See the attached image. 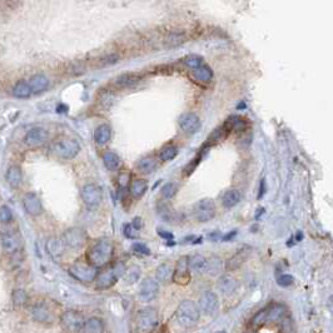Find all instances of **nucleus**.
Here are the masks:
<instances>
[{
  "label": "nucleus",
  "mask_w": 333,
  "mask_h": 333,
  "mask_svg": "<svg viewBox=\"0 0 333 333\" xmlns=\"http://www.w3.org/2000/svg\"><path fill=\"white\" fill-rule=\"evenodd\" d=\"M114 254V246L109 239H99L86 252V259L94 268L105 267L110 263Z\"/></svg>",
  "instance_id": "obj_1"
},
{
  "label": "nucleus",
  "mask_w": 333,
  "mask_h": 333,
  "mask_svg": "<svg viewBox=\"0 0 333 333\" xmlns=\"http://www.w3.org/2000/svg\"><path fill=\"white\" fill-rule=\"evenodd\" d=\"M176 318L183 327H192L200 321V311L193 300H184L177 307Z\"/></svg>",
  "instance_id": "obj_2"
},
{
  "label": "nucleus",
  "mask_w": 333,
  "mask_h": 333,
  "mask_svg": "<svg viewBox=\"0 0 333 333\" xmlns=\"http://www.w3.org/2000/svg\"><path fill=\"white\" fill-rule=\"evenodd\" d=\"M285 313V307L281 303L271 304V306L266 307V308L261 309L256 315L253 316L250 319V324L253 327H262L267 323L271 322H277L282 318Z\"/></svg>",
  "instance_id": "obj_3"
},
{
  "label": "nucleus",
  "mask_w": 333,
  "mask_h": 333,
  "mask_svg": "<svg viewBox=\"0 0 333 333\" xmlns=\"http://www.w3.org/2000/svg\"><path fill=\"white\" fill-rule=\"evenodd\" d=\"M51 153L62 159H73L81 152V146L75 139L62 137L54 140L50 148Z\"/></svg>",
  "instance_id": "obj_4"
},
{
  "label": "nucleus",
  "mask_w": 333,
  "mask_h": 333,
  "mask_svg": "<svg viewBox=\"0 0 333 333\" xmlns=\"http://www.w3.org/2000/svg\"><path fill=\"white\" fill-rule=\"evenodd\" d=\"M159 323L158 313L154 308H143L138 311L134 318L135 330L139 333H150Z\"/></svg>",
  "instance_id": "obj_5"
},
{
  "label": "nucleus",
  "mask_w": 333,
  "mask_h": 333,
  "mask_svg": "<svg viewBox=\"0 0 333 333\" xmlns=\"http://www.w3.org/2000/svg\"><path fill=\"white\" fill-rule=\"evenodd\" d=\"M69 274H70L74 280L79 281L82 283H90L95 281L98 276L97 268L90 266L89 263H84V262H75L74 265L69 267Z\"/></svg>",
  "instance_id": "obj_6"
},
{
  "label": "nucleus",
  "mask_w": 333,
  "mask_h": 333,
  "mask_svg": "<svg viewBox=\"0 0 333 333\" xmlns=\"http://www.w3.org/2000/svg\"><path fill=\"white\" fill-rule=\"evenodd\" d=\"M64 247L71 250H78L84 247L86 242L85 232L81 228H69L62 235Z\"/></svg>",
  "instance_id": "obj_7"
},
{
  "label": "nucleus",
  "mask_w": 333,
  "mask_h": 333,
  "mask_svg": "<svg viewBox=\"0 0 333 333\" xmlns=\"http://www.w3.org/2000/svg\"><path fill=\"white\" fill-rule=\"evenodd\" d=\"M84 316L78 311H66L60 317V324L62 327L69 333L81 332L84 326Z\"/></svg>",
  "instance_id": "obj_8"
},
{
  "label": "nucleus",
  "mask_w": 333,
  "mask_h": 333,
  "mask_svg": "<svg viewBox=\"0 0 333 333\" xmlns=\"http://www.w3.org/2000/svg\"><path fill=\"white\" fill-rule=\"evenodd\" d=\"M82 200H83L84 204L88 208H95L100 204L103 196H101V190L98 185L95 184H85L82 188L81 192Z\"/></svg>",
  "instance_id": "obj_9"
},
{
  "label": "nucleus",
  "mask_w": 333,
  "mask_h": 333,
  "mask_svg": "<svg viewBox=\"0 0 333 333\" xmlns=\"http://www.w3.org/2000/svg\"><path fill=\"white\" fill-rule=\"evenodd\" d=\"M193 214L196 219L200 222H209L216 216V205H214L213 200H202L196 203Z\"/></svg>",
  "instance_id": "obj_10"
},
{
  "label": "nucleus",
  "mask_w": 333,
  "mask_h": 333,
  "mask_svg": "<svg viewBox=\"0 0 333 333\" xmlns=\"http://www.w3.org/2000/svg\"><path fill=\"white\" fill-rule=\"evenodd\" d=\"M48 138H49V134H48L47 129L42 128V127H35L25 134L24 143L29 148H39L48 142Z\"/></svg>",
  "instance_id": "obj_11"
},
{
  "label": "nucleus",
  "mask_w": 333,
  "mask_h": 333,
  "mask_svg": "<svg viewBox=\"0 0 333 333\" xmlns=\"http://www.w3.org/2000/svg\"><path fill=\"white\" fill-rule=\"evenodd\" d=\"M139 297L140 300H144V302H150V300H154L155 297L159 293V284H158V281L152 278V277H147L142 281L139 285Z\"/></svg>",
  "instance_id": "obj_12"
},
{
  "label": "nucleus",
  "mask_w": 333,
  "mask_h": 333,
  "mask_svg": "<svg viewBox=\"0 0 333 333\" xmlns=\"http://www.w3.org/2000/svg\"><path fill=\"white\" fill-rule=\"evenodd\" d=\"M198 308L205 315H214L219 308V300L218 296L212 291H205L198 300Z\"/></svg>",
  "instance_id": "obj_13"
},
{
  "label": "nucleus",
  "mask_w": 333,
  "mask_h": 333,
  "mask_svg": "<svg viewBox=\"0 0 333 333\" xmlns=\"http://www.w3.org/2000/svg\"><path fill=\"white\" fill-rule=\"evenodd\" d=\"M172 281L179 285H185L190 281V271L188 267V257H181L177 261L174 271H173Z\"/></svg>",
  "instance_id": "obj_14"
},
{
  "label": "nucleus",
  "mask_w": 333,
  "mask_h": 333,
  "mask_svg": "<svg viewBox=\"0 0 333 333\" xmlns=\"http://www.w3.org/2000/svg\"><path fill=\"white\" fill-rule=\"evenodd\" d=\"M120 272L122 271L119 269V267H114V268H108V269H105V271L98 273V276H97V278H95L97 287L100 289L110 288L112 285L117 283L119 276H120Z\"/></svg>",
  "instance_id": "obj_15"
},
{
  "label": "nucleus",
  "mask_w": 333,
  "mask_h": 333,
  "mask_svg": "<svg viewBox=\"0 0 333 333\" xmlns=\"http://www.w3.org/2000/svg\"><path fill=\"white\" fill-rule=\"evenodd\" d=\"M179 128L187 134H194L200 129V119L194 113L182 114L178 119Z\"/></svg>",
  "instance_id": "obj_16"
},
{
  "label": "nucleus",
  "mask_w": 333,
  "mask_h": 333,
  "mask_svg": "<svg viewBox=\"0 0 333 333\" xmlns=\"http://www.w3.org/2000/svg\"><path fill=\"white\" fill-rule=\"evenodd\" d=\"M1 246L6 253L15 254L20 250L21 237L15 232H6L1 235Z\"/></svg>",
  "instance_id": "obj_17"
},
{
  "label": "nucleus",
  "mask_w": 333,
  "mask_h": 333,
  "mask_svg": "<svg viewBox=\"0 0 333 333\" xmlns=\"http://www.w3.org/2000/svg\"><path fill=\"white\" fill-rule=\"evenodd\" d=\"M21 202H23V207L25 209V212L28 214H30V216L35 217V216H39L43 212L42 202H40L39 197L35 193H32V192L25 193Z\"/></svg>",
  "instance_id": "obj_18"
},
{
  "label": "nucleus",
  "mask_w": 333,
  "mask_h": 333,
  "mask_svg": "<svg viewBox=\"0 0 333 333\" xmlns=\"http://www.w3.org/2000/svg\"><path fill=\"white\" fill-rule=\"evenodd\" d=\"M32 317L38 323H53L54 315L45 303H36L32 308Z\"/></svg>",
  "instance_id": "obj_19"
},
{
  "label": "nucleus",
  "mask_w": 333,
  "mask_h": 333,
  "mask_svg": "<svg viewBox=\"0 0 333 333\" xmlns=\"http://www.w3.org/2000/svg\"><path fill=\"white\" fill-rule=\"evenodd\" d=\"M189 77L196 83L204 85V84H208L212 82V79H213V71H212V69L208 66L202 64L198 68L192 69L189 71Z\"/></svg>",
  "instance_id": "obj_20"
},
{
  "label": "nucleus",
  "mask_w": 333,
  "mask_h": 333,
  "mask_svg": "<svg viewBox=\"0 0 333 333\" xmlns=\"http://www.w3.org/2000/svg\"><path fill=\"white\" fill-rule=\"evenodd\" d=\"M45 248H47L48 254L55 262H59L62 259L63 254H64V250H66L62 239H59L57 237L49 238L47 241V244H45Z\"/></svg>",
  "instance_id": "obj_21"
},
{
  "label": "nucleus",
  "mask_w": 333,
  "mask_h": 333,
  "mask_svg": "<svg viewBox=\"0 0 333 333\" xmlns=\"http://www.w3.org/2000/svg\"><path fill=\"white\" fill-rule=\"evenodd\" d=\"M250 250L248 248H242V250H238L237 253H234L228 261L226 262V269L227 271H237L238 268L243 265L244 262L247 261V258L250 257Z\"/></svg>",
  "instance_id": "obj_22"
},
{
  "label": "nucleus",
  "mask_w": 333,
  "mask_h": 333,
  "mask_svg": "<svg viewBox=\"0 0 333 333\" xmlns=\"http://www.w3.org/2000/svg\"><path fill=\"white\" fill-rule=\"evenodd\" d=\"M217 287L223 295L231 296L233 295L238 288V281L234 277L229 276V274H224L218 280Z\"/></svg>",
  "instance_id": "obj_23"
},
{
  "label": "nucleus",
  "mask_w": 333,
  "mask_h": 333,
  "mask_svg": "<svg viewBox=\"0 0 333 333\" xmlns=\"http://www.w3.org/2000/svg\"><path fill=\"white\" fill-rule=\"evenodd\" d=\"M207 266H208V259L203 257L202 254H194V256L188 257V267H189L190 272L203 274L207 272Z\"/></svg>",
  "instance_id": "obj_24"
},
{
  "label": "nucleus",
  "mask_w": 333,
  "mask_h": 333,
  "mask_svg": "<svg viewBox=\"0 0 333 333\" xmlns=\"http://www.w3.org/2000/svg\"><path fill=\"white\" fill-rule=\"evenodd\" d=\"M32 94H40L49 86V79L44 74H35L28 81Z\"/></svg>",
  "instance_id": "obj_25"
},
{
  "label": "nucleus",
  "mask_w": 333,
  "mask_h": 333,
  "mask_svg": "<svg viewBox=\"0 0 333 333\" xmlns=\"http://www.w3.org/2000/svg\"><path fill=\"white\" fill-rule=\"evenodd\" d=\"M5 179L8 182V184L12 188H18L20 185L21 181H23V173H21L20 166H10L6 170Z\"/></svg>",
  "instance_id": "obj_26"
},
{
  "label": "nucleus",
  "mask_w": 333,
  "mask_h": 333,
  "mask_svg": "<svg viewBox=\"0 0 333 333\" xmlns=\"http://www.w3.org/2000/svg\"><path fill=\"white\" fill-rule=\"evenodd\" d=\"M112 138V129L109 125L100 124L94 131V142L98 146H104Z\"/></svg>",
  "instance_id": "obj_27"
},
{
  "label": "nucleus",
  "mask_w": 333,
  "mask_h": 333,
  "mask_svg": "<svg viewBox=\"0 0 333 333\" xmlns=\"http://www.w3.org/2000/svg\"><path fill=\"white\" fill-rule=\"evenodd\" d=\"M82 333H104V323L98 317H90L84 322Z\"/></svg>",
  "instance_id": "obj_28"
},
{
  "label": "nucleus",
  "mask_w": 333,
  "mask_h": 333,
  "mask_svg": "<svg viewBox=\"0 0 333 333\" xmlns=\"http://www.w3.org/2000/svg\"><path fill=\"white\" fill-rule=\"evenodd\" d=\"M157 168V159L153 155H147L137 163V169L142 174H150Z\"/></svg>",
  "instance_id": "obj_29"
},
{
  "label": "nucleus",
  "mask_w": 333,
  "mask_h": 333,
  "mask_svg": "<svg viewBox=\"0 0 333 333\" xmlns=\"http://www.w3.org/2000/svg\"><path fill=\"white\" fill-rule=\"evenodd\" d=\"M173 271H174V267L170 263H162L155 271V280L163 283L170 282L173 277Z\"/></svg>",
  "instance_id": "obj_30"
},
{
  "label": "nucleus",
  "mask_w": 333,
  "mask_h": 333,
  "mask_svg": "<svg viewBox=\"0 0 333 333\" xmlns=\"http://www.w3.org/2000/svg\"><path fill=\"white\" fill-rule=\"evenodd\" d=\"M139 81V74H137V73H135V74H134V73H127V74L119 75L116 79V82H114V85H116L117 88H122L123 89V88H128V86L137 84Z\"/></svg>",
  "instance_id": "obj_31"
},
{
  "label": "nucleus",
  "mask_w": 333,
  "mask_h": 333,
  "mask_svg": "<svg viewBox=\"0 0 333 333\" xmlns=\"http://www.w3.org/2000/svg\"><path fill=\"white\" fill-rule=\"evenodd\" d=\"M241 193L239 190L237 189H228L227 192H224V194L222 196V204L226 207V208H233L238 203L241 202Z\"/></svg>",
  "instance_id": "obj_32"
},
{
  "label": "nucleus",
  "mask_w": 333,
  "mask_h": 333,
  "mask_svg": "<svg viewBox=\"0 0 333 333\" xmlns=\"http://www.w3.org/2000/svg\"><path fill=\"white\" fill-rule=\"evenodd\" d=\"M103 163L107 166V169L110 172H114L120 166V158L118 157V154L112 150H107V152L103 154Z\"/></svg>",
  "instance_id": "obj_33"
},
{
  "label": "nucleus",
  "mask_w": 333,
  "mask_h": 333,
  "mask_svg": "<svg viewBox=\"0 0 333 333\" xmlns=\"http://www.w3.org/2000/svg\"><path fill=\"white\" fill-rule=\"evenodd\" d=\"M13 95H14L15 98L27 99L29 98L30 95L33 94H32V90H30V86L29 84H28V82L21 81L18 82V83L14 85V88H13Z\"/></svg>",
  "instance_id": "obj_34"
},
{
  "label": "nucleus",
  "mask_w": 333,
  "mask_h": 333,
  "mask_svg": "<svg viewBox=\"0 0 333 333\" xmlns=\"http://www.w3.org/2000/svg\"><path fill=\"white\" fill-rule=\"evenodd\" d=\"M147 189H148V183L146 181H143V179L133 181L131 183V188H129L132 197H134V198H140L143 194L146 193Z\"/></svg>",
  "instance_id": "obj_35"
},
{
  "label": "nucleus",
  "mask_w": 333,
  "mask_h": 333,
  "mask_svg": "<svg viewBox=\"0 0 333 333\" xmlns=\"http://www.w3.org/2000/svg\"><path fill=\"white\" fill-rule=\"evenodd\" d=\"M222 271H223V261L219 257H212L211 259H208V266H207L205 273L211 274V276H217Z\"/></svg>",
  "instance_id": "obj_36"
},
{
  "label": "nucleus",
  "mask_w": 333,
  "mask_h": 333,
  "mask_svg": "<svg viewBox=\"0 0 333 333\" xmlns=\"http://www.w3.org/2000/svg\"><path fill=\"white\" fill-rule=\"evenodd\" d=\"M177 154H178V148L176 146H173V144H168V146H164L161 149L159 158L163 162H169L172 159H174L177 157Z\"/></svg>",
  "instance_id": "obj_37"
},
{
  "label": "nucleus",
  "mask_w": 333,
  "mask_h": 333,
  "mask_svg": "<svg viewBox=\"0 0 333 333\" xmlns=\"http://www.w3.org/2000/svg\"><path fill=\"white\" fill-rule=\"evenodd\" d=\"M12 300H13V303H14V306L23 307L28 303V300H29V296H28V293L24 291V289H20V288L14 289L12 293Z\"/></svg>",
  "instance_id": "obj_38"
},
{
  "label": "nucleus",
  "mask_w": 333,
  "mask_h": 333,
  "mask_svg": "<svg viewBox=\"0 0 333 333\" xmlns=\"http://www.w3.org/2000/svg\"><path fill=\"white\" fill-rule=\"evenodd\" d=\"M140 273H142V271H140V268L138 266H132L125 271L124 280L127 281L128 284H133L140 278Z\"/></svg>",
  "instance_id": "obj_39"
},
{
  "label": "nucleus",
  "mask_w": 333,
  "mask_h": 333,
  "mask_svg": "<svg viewBox=\"0 0 333 333\" xmlns=\"http://www.w3.org/2000/svg\"><path fill=\"white\" fill-rule=\"evenodd\" d=\"M183 63H184V66H187L188 68L192 70V69H196V68H198V67L202 66L203 59H202V57H200V55L190 54V55H188V57H185L184 59H183Z\"/></svg>",
  "instance_id": "obj_40"
},
{
  "label": "nucleus",
  "mask_w": 333,
  "mask_h": 333,
  "mask_svg": "<svg viewBox=\"0 0 333 333\" xmlns=\"http://www.w3.org/2000/svg\"><path fill=\"white\" fill-rule=\"evenodd\" d=\"M13 220V212L8 205H1L0 207V223L8 224Z\"/></svg>",
  "instance_id": "obj_41"
},
{
  "label": "nucleus",
  "mask_w": 333,
  "mask_h": 333,
  "mask_svg": "<svg viewBox=\"0 0 333 333\" xmlns=\"http://www.w3.org/2000/svg\"><path fill=\"white\" fill-rule=\"evenodd\" d=\"M177 193V184L174 183H166L163 188H162V197L164 200H172L173 197Z\"/></svg>",
  "instance_id": "obj_42"
},
{
  "label": "nucleus",
  "mask_w": 333,
  "mask_h": 333,
  "mask_svg": "<svg viewBox=\"0 0 333 333\" xmlns=\"http://www.w3.org/2000/svg\"><path fill=\"white\" fill-rule=\"evenodd\" d=\"M277 283L281 287H289L295 283V278L291 274H281L278 278H277Z\"/></svg>",
  "instance_id": "obj_43"
},
{
  "label": "nucleus",
  "mask_w": 333,
  "mask_h": 333,
  "mask_svg": "<svg viewBox=\"0 0 333 333\" xmlns=\"http://www.w3.org/2000/svg\"><path fill=\"white\" fill-rule=\"evenodd\" d=\"M132 250L134 253H138V254H142V256H148L150 254V250L147 247L146 244L143 243H134L132 246Z\"/></svg>",
  "instance_id": "obj_44"
},
{
  "label": "nucleus",
  "mask_w": 333,
  "mask_h": 333,
  "mask_svg": "<svg viewBox=\"0 0 333 333\" xmlns=\"http://www.w3.org/2000/svg\"><path fill=\"white\" fill-rule=\"evenodd\" d=\"M129 181H131V176L127 170L124 172H120L118 176V184L120 185V188H127L129 185Z\"/></svg>",
  "instance_id": "obj_45"
},
{
  "label": "nucleus",
  "mask_w": 333,
  "mask_h": 333,
  "mask_svg": "<svg viewBox=\"0 0 333 333\" xmlns=\"http://www.w3.org/2000/svg\"><path fill=\"white\" fill-rule=\"evenodd\" d=\"M135 231H137V229H134V227L132 226V224H125L124 226V234L127 235L128 238L137 237V234H135Z\"/></svg>",
  "instance_id": "obj_46"
},
{
  "label": "nucleus",
  "mask_w": 333,
  "mask_h": 333,
  "mask_svg": "<svg viewBox=\"0 0 333 333\" xmlns=\"http://www.w3.org/2000/svg\"><path fill=\"white\" fill-rule=\"evenodd\" d=\"M159 234L162 235V237H164V238H172V234H168V233H159Z\"/></svg>",
  "instance_id": "obj_47"
},
{
  "label": "nucleus",
  "mask_w": 333,
  "mask_h": 333,
  "mask_svg": "<svg viewBox=\"0 0 333 333\" xmlns=\"http://www.w3.org/2000/svg\"><path fill=\"white\" fill-rule=\"evenodd\" d=\"M216 333H226L224 331H218V332H216Z\"/></svg>",
  "instance_id": "obj_48"
},
{
  "label": "nucleus",
  "mask_w": 333,
  "mask_h": 333,
  "mask_svg": "<svg viewBox=\"0 0 333 333\" xmlns=\"http://www.w3.org/2000/svg\"><path fill=\"white\" fill-rule=\"evenodd\" d=\"M246 333H258V332H254V331H253V332H246Z\"/></svg>",
  "instance_id": "obj_49"
}]
</instances>
